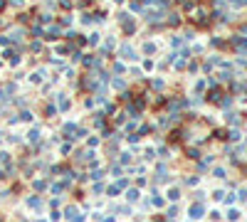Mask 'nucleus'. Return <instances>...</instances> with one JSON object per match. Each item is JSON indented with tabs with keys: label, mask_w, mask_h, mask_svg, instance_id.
Listing matches in <instances>:
<instances>
[{
	"label": "nucleus",
	"mask_w": 247,
	"mask_h": 222,
	"mask_svg": "<svg viewBox=\"0 0 247 222\" xmlns=\"http://www.w3.org/2000/svg\"><path fill=\"white\" fill-rule=\"evenodd\" d=\"M190 212H193V217H200V215H203V207H200V205H195Z\"/></svg>",
	"instance_id": "f257e3e1"
}]
</instances>
